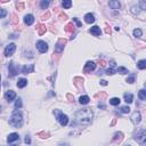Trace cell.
<instances>
[{"label": "cell", "mask_w": 146, "mask_h": 146, "mask_svg": "<svg viewBox=\"0 0 146 146\" xmlns=\"http://www.w3.org/2000/svg\"><path fill=\"white\" fill-rule=\"evenodd\" d=\"M93 117H94V113L91 111V109L86 107V109L79 110L75 113V119H74V123H72V127L74 124H80V126L90 124L91 121H93Z\"/></svg>", "instance_id": "obj_1"}, {"label": "cell", "mask_w": 146, "mask_h": 146, "mask_svg": "<svg viewBox=\"0 0 146 146\" xmlns=\"http://www.w3.org/2000/svg\"><path fill=\"white\" fill-rule=\"evenodd\" d=\"M9 124L15 128H21L23 126V114L21 110H15L11 113V117L9 119Z\"/></svg>", "instance_id": "obj_2"}, {"label": "cell", "mask_w": 146, "mask_h": 146, "mask_svg": "<svg viewBox=\"0 0 146 146\" xmlns=\"http://www.w3.org/2000/svg\"><path fill=\"white\" fill-rule=\"evenodd\" d=\"M54 114L56 115V119H57V121L59 122V124H61L62 127H65L68 124V117L66 114H64L62 111L55 110V111H54Z\"/></svg>", "instance_id": "obj_3"}, {"label": "cell", "mask_w": 146, "mask_h": 146, "mask_svg": "<svg viewBox=\"0 0 146 146\" xmlns=\"http://www.w3.org/2000/svg\"><path fill=\"white\" fill-rule=\"evenodd\" d=\"M134 139L139 143L142 146H145V141H146V130L143 128V129H141L135 135V137H134Z\"/></svg>", "instance_id": "obj_4"}, {"label": "cell", "mask_w": 146, "mask_h": 146, "mask_svg": "<svg viewBox=\"0 0 146 146\" xmlns=\"http://www.w3.org/2000/svg\"><path fill=\"white\" fill-rule=\"evenodd\" d=\"M15 50H16V45L9 43L8 46H6V48H5V56L6 57H9V56H11L15 53Z\"/></svg>", "instance_id": "obj_5"}, {"label": "cell", "mask_w": 146, "mask_h": 146, "mask_svg": "<svg viewBox=\"0 0 146 146\" xmlns=\"http://www.w3.org/2000/svg\"><path fill=\"white\" fill-rule=\"evenodd\" d=\"M37 49L39 50L41 54H43L48 50V45H47L46 41L39 40V41H37Z\"/></svg>", "instance_id": "obj_6"}, {"label": "cell", "mask_w": 146, "mask_h": 146, "mask_svg": "<svg viewBox=\"0 0 146 146\" xmlns=\"http://www.w3.org/2000/svg\"><path fill=\"white\" fill-rule=\"evenodd\" d=\"M65 43H66V40L65 39H59L57 41V43H56V46H55V53L61 54L62 52H63L64 47H65Z\"/></svg>", "instance_id": "obj_7"}, {"label": "cell", "mask_w": 146, "mask_h": 146, "mask_svg": "<svg viewBox=\"0 0 146 146\" xmlns=\"http://www.w3.org/2000/svg\"><path fill=\"white\" fill-rule=\"evenodd\" d=\"M95 68H96V64H95V62H91L89 61L86 63L85 67H83V72L85 73H90L91 71H94Z\"/></svg>", "instance_id": "obj_8"}, {"label": "cell", "mask_w": 146, "mask_h": 146, "mask_svg": "<svg viewBox=\"0 0 146 146\" xmlns=\"http://www.w3.org/2000/svg\"><path fill=\"white\" fill-rule=\"evenodd\" d=\"M131 122L134 124H138L139 122H141L142 120V115H141V112H138V111H136V112H134L132 113V115H131Z\"/></svg>", "instance_id": "obj_9"}, {"label": "cell", "mask_w": 146, "mask_h": 146, "mask_svg": "<svg viewBox=\"0 0 146 146\" xmlns=\"http://www.w3.org/2000/svg\"><path fill=\"white\" fill-rule=\"evenodd\" d=\"M34 71V65L33 64H29V65H24L21 68V72L23 74H29V73H32Z\"/></svg>", "instance_id": "obj_10"}, {"label": "cell", "mask_w": 146, "mask_h": 146, "mask_svg": "<svg viewBox=\"0 0 146 146\" xmlns=\"http://www.w3.org/2000/svg\"><path fill=\"white\" fill-rule=\"evenodd\" d=\"M4 96L6 98V100H8V102H11V100H14L15 97H16V93H15L14 90H8V91H6V93H5Z\"/></svg>", "instance_id": "obj_11"}, {"label": "cell", "mask_w": 146, "mask_h": 146, "mask_svg": "<svg viewBox=\"0 0 146 146\" xmlns=\"http://www.w3.org/2000/svg\"><path fill=\"white\" fill-rule=\"evenodd\" d=\"M9 73H10V77H15L18 73V67L16 66V64L14 62L9 63Z\"/></svg>", "instance_id": "obj_12"}, {"label": "cell", "mask_w": 146, "mask_h": 146, "mask_svg": "<svg viewBox=\"0 0 146 146\" xmlns=\"http://www.w3.org/2000/svg\"><path fill=\"white\" fill-rule=\"evenodd\" d=\"M89 32H90L93 35H95V37H99L100 34H102V31H100V28L99 26H97V25H95L93 26L90 30H89Z\"/></svg>", "instance_id": "obj_13"}, {"label": "cell", "mask_w": 146, "mask_h": 146, "mask_svg": "<svg viewBox=\"0 0 146 146\" xmlns=\"http://www.w3.org/2000/svg\"><path fill=\"white\" fill-rule=\"evenodd\" d=\"M24 23L26 25H32L34 23V16L33 15H31V14H28V15H25V17H24Z\"/></svg>", "instance_id": "obj_14"}, {"label": "cell", "mask_w": 146, "mask_h": 146, "mask_svg": "<svg viewBox=\"0 0 146 146\" xmlns=\"http://www.w3.org/2000/svg\"><path fill=\"white\" fill-rule=\"evenodd\" d=\"M85 21L86 23H88V24H91V23L95 22V15L91 14V13H88L85 15Z\"/></svg>", "instance_id": "obj_15"}, {"label": "cell", "mask_w": 146, "mask_h": 146, "mask_svg": "<svg viewBox=\"0 0 146 146\" xmlns=\"http://www.w3.org/2000/svg\"><path fill=\"white\" fill-rule=\"evenodd\" d=\"M18 139H20V136H18V134H16V132L9 134V136L7 137V142L8 143H13L15 141H18Z\"/></svg>", "instance_id": "obj_16"}, {"label": "cell", "mask_w": 146, "mask_h": 146, "mask_svg": "<svg viewBox=\"0 0 146 146\" xmlns=\"http://www.w3.org/2000/svg\"><path fill=\"white\" fill-rule=\"evenodd\" d=\"M109 5H110V7L112 8V9H120V7H121V4L119 1H114V0H112V1H110L109 2Z\"/></svg>", "instance_id": "obj_17"}, {"label": "cell", "mask_w": 146, "mask_h": 146, "mask_svg": "<svg viewBox=\"0 0 146 146\" xmlns=\"http://www.w3.org/2000/svg\"><path fill=\"white\" fill-rule=\"evenodd\" d=\"M123 98H124V102L128 103V104H130V103H132L134 96H132V94H128V93H126V94L123 95Z\"/></svg>", "instance_id": "obj_18"}, {"label": "cell", "mask_w": 146, "mask_h": 146, "mask_svg": "<svg viewBox=\"0 0 146 146\" xmlns=\"http://www.w3.org/2000/svg\"><path fill=\"white\" fill-rule=\"evenodd\" d=\"M28 85V80L26 79H18V81H17V87L18 88H24L25 86Z\"/></svg>", "instance_id": "obj_19"}, {"label": "cell", "mask_w": 146, "mask_h": 146, "mask_svg": "<svg viewBox=\"0 0 146 146\" xmlns=\"http://www.w3.org/2000/svg\"><path fill=\"white\" fill-rule=\"evenodd\" d=\"M89 97L88 96H81L79 98V103L81 104V105H86V104H88L89 103Z\"/></svg>", "instance_id": "obj_20"}, {"label": "cell", "mask_w": 146, "mask_h": 146, "mask_svg": "<svg viewBox=\"0 0 146 146\" xmlns=\"http://www.w3.org/2000/svg\"><path fill=\"white\" fill-rule=\"evenodd\" d=\"M120 98L119 97H113V98H111V99H110V104H111V105H113V106H117V105H119V104H120Z\"/></svg>", "instance_id": "obj_21"}, {"label": "cell", "mask_w": 146, "mask_h": 146, "mask_svg": "<svg viewBox=\"0 0 146 146\" xmlns=\"http://www.w3.org/2000/svg\"><path fill=\"white\" fill-rule=\"evenodd\" d=\"M137 67H138L139 70H145V68H146V61H145V59L139 61L138 63H137Z\"/></svg>", "instance_id": "obj_22"}, {"label": "cell", "mask_w": 146, "mask_h": 146, "mask_svg": "<svg viewBox=\"0 0 146 146\" xmlns=\"http://www.w3.org/2000/svg\"><path fill=\"white\" fill-rule=\"evenodd\" d=\"M122 137H123L122 132H115L114 137H113V142H120V141H122Z\"/></svg>", "instance_id": "obj_23"}, {"label": "cell", "mask_w": 146, "mask_h": 146, "mask_svg": "<svg viewBox=\"0 0 146 146\" xmlns=\"http://www.w3.org/2000/svg\"><path fill=\"white\" fill-rule=\"evenodd\" d=\"M62 6L64 7V9H68V8L72 6V1H71V0H64V1L62 2Z\"/></svg>", "instance_id": "obj_24"}, {"label": "cell", "mask_w": 146, "mask_h": 146, "mask_svg": "<svg viewBox=\"0 0 146 146\" xmlns=\"http://www.w3.org/2000/svg\"><path fill=\"white\" fill-rule=\"evenodd\" d=\"M138 97H139V99H141V100H145L146 99V90H145V89H142V90H139Z\"/></svg>", "instance_id": "obj_25"}, {"label": "cell", "mask_w": 146, "mask_h": 146, "mask_svg": "<svg viewBox=\"0 0 146 146\" xmlns=\"http://www.w3.org/2000/svg\"><path fill=\"white\" fill-rule=\"evenodd\" d=\"M65 31L70 32V33L74 32V25L72 24V23H68V24H66V26H65Z\"/></svg>", "instance_id": "obj_26"}, {"label": "cell", "mask_w": 146, "mask_h": 146, "mask_svg": "<svg viewBox=\"0 0 146 146\" xmlns=\"http://www.w3.org/2000/svg\"><path fill=\"white\" fill-rule=\"evenodd\" d=\"M37 29H38V33L39 34H43L45 32H46V26L42 25V24H39Z\"/></svg>", "instance_id": "obj_27"}, {"label": "cell", "mask_w": 146, "mask_h": 146, "mask_svg": "<svg viewBox=\"0 0 146 146\" xmlns=\"http://www.w3.org/2000/svg\"><path fill=\"white\" fill-rule=\"evenodd\" d=\"M117 72H118V73H120V74H128V70H127L126 67L120 66V67H118V68H117Z\"/></svg>", "instance_id": "obj_28"}, {"label": "cell", "mask_w": 146, "mask_h": 146, "mask_svg": "<svg viewBox=\"0 0 146 146\" xmlns=\"http://www.w3.org/2000/svg\"><path fill=\"white\" fill-rule=\"evenodd\" d=\"M49 4H50L49 1L42 0V1L40 2V6H41V8H42V9H47V8H48V6H49Z\"/></svg>", "instance_id": "obj_29"}, {"label": "cell", "mask_w": 146, "mask_h": 146, "mask_svg": "<svg viewBox=\"0 0 146 146\" xmlns=\"http://www.w3.org/2000/svg\"><path fill=\"white\" fill-rule=\"evenodd\" d=\"M142 34H143V32H142L141 29H135V30H134V35H135L136 38L142 37Z\"/></svg>", "instance_id": "obj_30"}, {"label": "cell", "mask_w": 146, "mask_h": 146, "mask_svg": "<svg viewBox=\"0 0 146 146\" xmlns=\"http://www.w3.org/2000/svg\"><path fill=\"white\" fill-rule=\"evenodd\" d=\"M21 107H22V99H21V98H18V99L15 102V109L20 110Z\"/></svg>", "instance_id": "obj_31"}, {"label": "cell", "mask_w": 146, "mask_h": 146, "mask_svg": "<svg viewBox=\"0 0 146 146\" xmlns=\"http://www.w3.org/2000/svg\"><path fill=\"white\" fill-rule=\"evenodd\" d=\"M127 82L128 83H134V82H135V74H131L130 77H128V78H127Z\"/></svg>", "instance_id": "obj_32"}, {"label": "cell", "mask_w": 146, "mask_h": 146, "mask_svg": "<svg viewBox=\"0 0 146 146\" xmlns=\"http://www.w3.org/2000/svg\"><path fill=\"white\" fill-rule=\"evenodd\" d=\"M120 111L122 113H129L130 112V107L129 106H122L121 109H120Z\"/></svg>", "instance_id": "obj_33"}, {"label": "cell", "mask_w": 146, "mask_h": 146, "mask_svg": "<svg viewBox=\"0 0 146 146\" xmlns=\"http://www.w3.org/2000/svg\"><path fill=\"white\" fill-rule=\"evenodd\" d=\"M115 72H117V70H114L113 67L107 68V70H106V74H107V75H112V74H114Z\"/></svg>", "instance_id": "obj_34"}, {"label": "cell", "mask_w": 146, "mask_h": 146, "mask_svg": "<svg viewBox=\"0 0 146 146\" xmlns=\"http://www.w3.org/2000/svg\"><path fill=\"white\" fill-rule=\"evenodd\" d=\"M6 15H7V10L6 9H0V18H4Z\"/></svg>", "instance_id": "obj_35"}, {"label": "cell", "mask_w": 146, "mask_h": 146, "mask_svg": "<svg viewBox=\"0 0 146 146\" xmlns=\"http://www.w3.org/2000/svg\"><path fill=\"white\" fill-rule=\"evenodd\" d=\"M73 22H75V24L78 25V28H81V26H82V23L80 22V21L77 18V17H74V18H73Z\"/></svg>", "instance_id": "obj_36"}, {"label": "cell", "mask_w": 146, "mask_h": 146, "mask_svg": "<svg viewBox=\"0 0 146 146\" xmlns=\"http://www.w3.org/2000/svg\"><path fill=\"white\" fill-rule=\"evenodd\" d=\"M24 142L26 143V144H30V143H31V139H30V137H29V136H26V137H25Z\"/></svg>", "instance_id": "obj_37"}, {"label": "cell", "mask_w": 146, "mask_h": 146, "mask_svg": "<svg viewBox=\"0 0 146 146\" xmlns=\"http://www.w3.org/2000/svg\"><path fill=\"white\" fill-rule=\"evenodd\" d=\"M16 6H17V8H21V9H22V8H23V6H24V4H23V2H20V4L17 2Z\"/></svg>", "instance_id": "obj_38"}, {"label": "cell", "mask_w": 146, "mask_h": 146, "mask_svg": "<svg viewBox=\"0 0 146 146\" xmlns=\"http://www.w3.org/2000/svg\"><path fill=\"white\" fill-rule=\"evenodd\" d=\"M39 136H43L42 138H47V136H48V134H46V132H40V134H39Z\"/></svg>", "instance_id": "obj_39"}, {"label": "cell", "mask_w": 146, "mask_h": 146, "mask_svg": "<svg viewBox=\"0 0 146 146\" xmlns=\"http://www.w3.org/2000/svg\"><path fill=\"white\" fill-rule=\"evenodd\" d=\"M100 85L102 86H107V81L106 80H100Z\"/></svg>", "instance_id": "obj_40"}, {"label": "cell", "mask_w": 146, "mask_h": 146, "mask_svg": "<svg viewBox=\"0 0 146 146\" xmlns=\"http://www.w3.org/2000/svg\"><path fill=\"white\" fill-rule=\"evenodd\" d=\"M98 107H99V109H105V105H103V104H98Z\"/></svg>", "instance_id": "obj_41"}, {"label": "cell", "mask_w": 146, "mask_h": 146, "mask_svg": "<svg viewBox=\"0 0 146 146\" xmlns=\"http://www.w3.org/2000/svg\"><path fill=\"white\" fill-rule=\"evenodd\" d=\"M59 146H68L67 144H62V145H59Z\"/></svg>", "instance_id": "obj_42"}, {"label": "cell", "mask_w": 146, "mask_h": 146, "mask_svg": "<svg viewBox=\"0 0 146 146\" xmlns=\"http://www.w3.org/2000/svg\"><path fill=\"white\" fill-rule=\"evenodd\" d=\"M0 81H1V77H0ZM0 87H1V83H0Z\"/></svg>", "instance_id": "obj_43"}, {"label": "cell", "mask_w": 146, "mask_h": 146, "mask_svg": "<svg viewBox=\"0 0 146 146\" xmlns=\"http://www.w3.org/2000/svg\"><path fill=\"white\" fill-rule=\"evenodd\" d=\"M1 109H2V107H1V105H0V112H1Z\"/></svg>", "instance_id": "obj_44"}, {"label": "cell", "mask_w": 146, "mask_h": 146, "mask_svg": "<svg viewBox=\"0 0 146 146\" xmlns=\"http://www.w3.org/2000/svg\"><path fill=\"white\" fill-rule=\"evenodd\" d=\"M10 146H17V145H10Z\"/></svg>", "instance_id": "obj_45"}, {"label": "cell", "mask_w": 146, "mask_h": 146, "mask_svg": "<svg viewBox=\"0 0 146 146\" xmlns=\"http://www.w3.org/2000/svg\"><path fill=\"white\" fill-rule=\"evenodd\" d=\"M126 146H130V145H126Z\"/></svg>", "instance_id": "obj_46"}]
</instances>
